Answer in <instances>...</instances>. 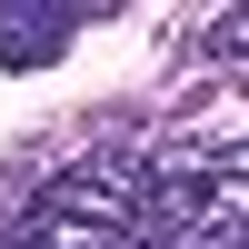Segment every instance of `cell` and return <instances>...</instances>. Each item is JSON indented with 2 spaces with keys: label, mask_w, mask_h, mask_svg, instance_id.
Returning a JSON list of instances; mask_svg holds the SVG:
<instances>
[{
  "label": "cell",
  "mask_w": 249,
  "mask_h": 249,
  "mask_svg": "<svg viewBox=\"0 0 249 249\" xmlns=\"http://www.w3.org/2000/svg\"><path fill=\"white\" fill-rule=\"evenodd\" d=\"M239 239H249V140L239 130L160 140L150 179H140L130 249H239Z\"/></svg>",
  "instance_id": "obj_1"
},
{
  "label": "cell",
  "mask_w": 249,
  "mask_h": 249,
  "mask_svg": "<svg viewBox=\"0 0 249 249\" xmlns=\"http://www.w3.org/2000/svg\"><path fill=\"white\" fill-rule=\"evenodd\" d=\"M140 179H150V150L140 140H100V150L60 160L40 179V199L0 230V249H130Z\"/></svg>",
  "instance_id": "obj_2"
},
{
  "label": "cell",
  "mask_w": 249,
  "mask_h": 249,
  "mask_svg": "<svg viewBox=\"0 0 249 249\" xmlns=\"http://www.w3.org/2000/svg\"><path fill=\"white\" fill-rule=\"evenodd\" d=\"M80 40V10H40V0H0V60L10 70H50Z\"/></svg>",
  "instance_id": "obj_3"
},
{
  "label": "cell",
  "mask_w": 249,
  "mask_h": 249,
  "mask_svg": "<svg viewBox=\"0 0 249 249\" xmlns=\"http://www.w3.org/2000/svg\"><path fill=\"white\" fill-rule=\"evenodd\" d=\"M199 60H210V70H230V60H249V10H219L210 30H199Z\"/></svg>",
  "instance_id": "obj_4"
}]
</instances>
